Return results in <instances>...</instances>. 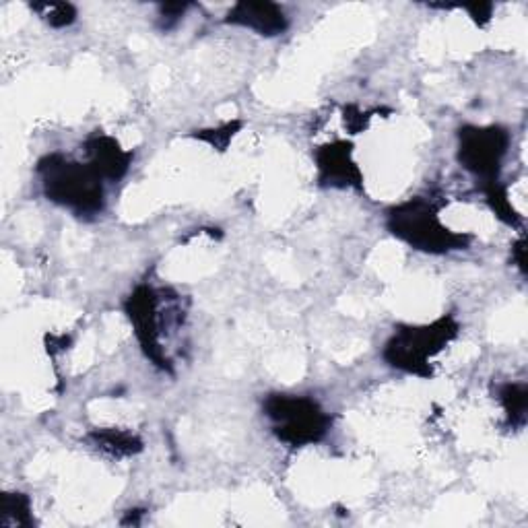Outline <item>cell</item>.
Wrapping results in <instances>:
<instances>
[{"label": "cell", "instance_id": "6da1fadb", "mask_svg": "<svg viewBox=\"0 0 528 528\" xmlns=\"http://www.w3.org/2000/svg\"><path fill=\"white\" fill-rule=\"evenodd\" d=\"M36 174L48 201L71 211L75 217L91 219L106 209V182L87 161L64 153H48L38 161Z\"/></svg>", "mask_w": 528, "mask_h": 528}, {"label": "cell", "instance_id": "7a4b0ae2", "mask_svg": "<svg viewBox=\"0 0 528 528\" xmlns=\"http://www.w3.org/2000/svg\"><path fill=\"white\" fill-rule=\"evenodd\" d=\"M386 229L413 250L432 256L467 250L473 242L471 234L454 231L442 223L440 205L425 196H415L401 205H394L386 213Z\"/></svg>", "mask_w": 528, "mask_h": 528}, {"label": "cell", "instance_id": "3957f363", "mask_svg": "<svg viewBox=\"0 0 528 528\" xmlns=\"http://www.w3.org/2000/svg\"><path fill=\"white\" fill-rule=\"evenodd\" d=\"M460 333V322L444 314L425 324H399L382 349V359L392 370H399L423 380L434 378L432 361Z\"/></svg>", "mask_w": 528, "mask_h": 528}, {"label": "cell", "instance_id": "277c9868", "mask_svg": "<svg viewBox=\"0 0 528 528\" xmlns=\"http://www.w3.org/2000/svg\"><path fill=\"white\" fill-rule=\"evenodd\" d=\"M262 413L271 423L273 436L289 448L320 444L333 427V415L306 394L273 392L264 399Z\"/></svg>", "mask_w": 528, "mask_h": 528}, {"label": "cell", "instance_id": "5b68a950", "mask_svg": "<svg viewBox=\"0 0 528 528\" xmlns=\"http://www.w3.org/2000/svg\"><path fill=\"white\" fill-rule=\"evenodd\" d=\"M456 159L462 170L473 174L481 184L500 180L504 159L510 149V132L500 124H465L456 132Z\"/></svg>", "mask_w": 528, "mask_h": 528}, {"label": "cell", "instance_id": "8992f818", "mask_svg": "<svg viewBox=\"0 0 528 528\" xmlns=\"http://www.w3.org/2000/svg\"><path fill=\"white\" fill-rule=\"evenodd\" d=\"M122 308L145 357L157 370L174 374V361L163 347V326H170V322L161 318V293L149 283H141L130 291Z\"/></svg>", "mask_w": 528, "mask_h": 528}, {"label": "cell", "instance_id": "52a82bcc", "mask_svg": "<svg viewBox=\"0 0 528 528\" xmlns=\"http://www.w3.org/2000/svg\"><path fill=\"white\" fill-rule=\"evenodd\" d=\"M353 153H355L353 143L345 139L320 145L314 151L318 186L363 192V182H366V178H363V172L357 165Z\"/></svg>", "mask_w": 528, "mask_h": 528}, {"label": "cell", "instance_id": "ba28073f", "mask_svg": "<svg viewBox=\"0 0 528 528\" xmlns=\"http://www.w3.org/2000/svg\"><path fill=\"white\" fill-rule=\"evenodd\" d=\"M227 25L244 27L262 38H277L289 29L285 9L271 0H240L225 13Z\"/></svg>", "mask_w": 528, "mask_h": 528}, {"label": "cell", "instance_id": "9c48e42d", "mask_svg": "<svg viewBox=\"0 0 528 528\" xmlns=\"http://www.w3.org/2000/svg\"><path fill=\"white\" fill-rule=\"evenodd\" d=\"M87 163L104 182H120L132 165L135 153L124 149L114 137L95 130L83 143Z\"/></svg>", "mask_w": 528, "mask_h": 528}, {"label": "cell", "instance_id": "30bf717a", "mask_svg": "<svg viewBox=\"0 0 528 528\" xmlns=\"http://www.w3.org/2000/svg\"><path fill=\"white\" fill-rule=\"evenodd\" d=\"M87 440L97 452L116 460L137 456L145 448L143 440L124 427H95L87 434Z\"/></svg>", "mask_w": 528, "mask_h": 528}, {"label": "cell", "instance_id": "8fae6325", "mask_svg": "<svg viewBox=\"0 0 528 528\" xmlns=\"http://www.w3.org/2000/svg\"><path fill=\"white\" fill-rule=\"evenodd\" d=\"M33 524H36V520H33L29 495L21 491H7L0 495V526L29 528Z\"/></svg>", "mask_w": 528, "mask_h": 528}, {"label": "cell", "instance_id": "7c38bea8", "mask_svg": "<svg viewBox=\"0 0 528 528\" xmlns=\"http://www.w3.org/2000/svg\"><path fill=\"white\" fill-rule=\"evenodd\" d=\"M498 401L506 413L508 425L514 429L524 427L528 411V386L524 382H506L498 388Z\"/></svg>", "mask_w": 528, "mask_h": 528}, {"label": "cell", "instance_id": "4fadbf2b", "mask_svg": "<svg viewBox=\"0 0 528 528\" xmlns=\"http://www.w3.org/2000/svg\"><path fill=\"white\" fill-rule=\"evenodd\" d=\"M481 192L485 194V201H487L491 213L498 217L502 223H506L508 227H514V229L522 227V215L514 209L506 184H502L500 180H493V182L481 184Z\"/></svg>", "mask_w": 528, "mask_h": 528}, {"label": "cell", "instance_id": "5bb4252c", "mask_svg": "<svg viewBox=\"0 0 528 528\" xmlns=\"http://www.w3.org/2000/svg\"><path fill=\"white\" fill-rule=\"evenodd\" d=\"M29 9L36 13L52 29H66L77 21V7L71 3H29Z\"/></svg>", "mask_w": 528, "mask_h": 528}, {"label": "cell", "instance_id": "9a60e30c", "mask_svg": "<svg viewBox=\"0 0 528 528\" xmlns=\"http://www.w3.org/2000/svg\"><path fill=\"white\" fill-rule=\"evenodd\" d=\"M242 122L240 120H231V122H225L217 128H203V130H194L192 132V139L201 141V143H207L211 149L215 151H225L229 147V143L236 139L238 132L242 130Z\"/></svg>", "mask_w": 528, "mask_h": 528}, {"label": "cell", "instance_id": "2e32d148", "mask_svg": "<svg viewBox=\"0 0 528 528\" xmlns=\"http://www.w3.org/2000/svg\"><path fill=\"white\" fill-rule=\"evenodd\" d=\"M190 3H165L159 5V15H157V27L165 33V31H172L178 27V23L184 19L186 11L190 9Z\"/></svg>", "mask_w": 528, "mask_h": 528}, {"label": "cell", "instance_id": "e0dca14e", "mask_svg": "<svg viewBox=\"0 0 528 528\" xmlns=\"http://www.w3.org/2000/svg\"><path fill=\"white\" fill-rule=\"evenodd\" d=\"M372 114L374 112H361L355 106H347L343 112V120H345V126L351 130V135H359V132L366 130Z\"/></svg>", "mask_w": 528, "mask_h": 528}, {"label": "cell", "instance_id": "ac0fdd59", "mask_svg": "<svg viewBox=\"0 0 528 528\" xmlns=\"http://www.w3.org/2000/svg\"><path fill=\"white\" fill-rule=\"evenodd\" d=\"M456 7L465 9L479 27H487L491 21V15H493L491 3H473V5H456Z\"/></svg>", "mask_w": 528, "mask_h": 528}, {"label": "cell", "instance_id": "d6986e66", "mask_svg": "<svg viewBox=\"0 0 528 528\" xmlns=\"http://www.w3.org/2000/svg\"><path fill=\"white\" fill-rule=\"evenodd\" d=\"M512 262H514V267L522 275H526V242H524V238L514 242V246H512Z\"/></svg>", "mask_w": 528, "mask_h": 528}, {"label": "cell", "instance_id": "ffe728a7", "mask_svg": "<svg viewBox=\"0 0 528 528\" xmlns=\"http://www.w3.org/2000/svg\"><path fill=\"white\" fill-rule=\"evenodd\" d=\"M143 510H128V516L122 518V524H141Z\"/></svg>", "mask_w": 528, "mask_h": 528}]
</instances>
